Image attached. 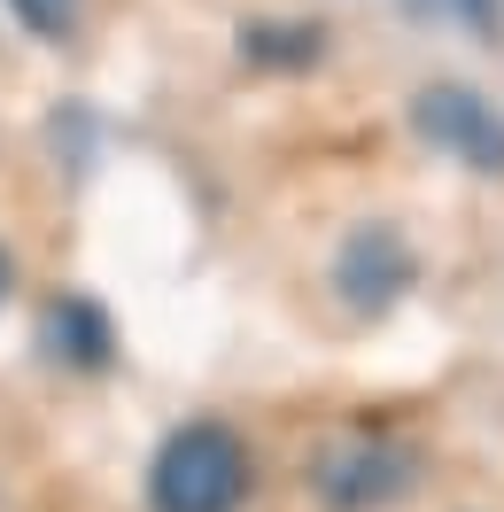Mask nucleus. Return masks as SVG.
<instances>
[{"instance_id":"1","label":"nucleus","mask_w":504,"mask_h":512,"mask_svg":"<svg viewBox=\"0 0 504 512\" xmlns=\"http://www.w3.org/2000/svg\"><path fill=\"white\" fill-rule=\"evenodd\" d=\"M249 481H256L249 443L225 419H187L148 458V512H241Z\"/></svg>"},{"instance_id":"2","label":"nucleus","mask_w":504,"mask_h":512,"mask_svg":"<svg viewBox=\"0 0 504 512\" xmlns=\"http://www.w3.org/2000/svg\"><path fill=\"white\" fill-rule=\"evenodd\" d=\"M411 481H419V450L396 443V435H373V427H365V435H342V443L311 466V489L334 512H388L396 497H411Z\"/></svg>"},{"instance_id":"3","label":"nucleus","mask_w":504,"mask_h":512,"mask_svg":"<svg viewBox=\"0 0 504 512\" xmlns=\"http://www.w3.org/2000/svg\"><path fill=\"white\" fill-rule=\"evenodd\" d=\"M411 125H419V140H435L442 156H458L466 171H489V179L504 171V109L489 94H473V86H450V78L419 86Z\"/></svg>"},{"instance_id":"4","label":"nucleus","mask_w":504,"mask_h":512,"mask_svg":"<svg viewBox=\"0 0 504 512\" xmlns=\"http://www.w3.org/2000/svg\"><path fill=\"white\" fill-rule=\"evenodd\" d=\"M334 288H342L349 311H388L411 288V241L396 225H357L334 256Z\"/></svg>"},{"instance_id":"5","label":"nucleus","mask_w":504,"mask_h":512,"mask_svg":"<svg viewBox=\"0 0 504 512\" xmlns=\"http://www.w3.org/2000/svg\"><path fill=\"white\" fill-rule=\"evenodd\" d=\"M47 350L94 373V365H109L117 334H109V319H101V303H86V295H63V303L47 311Z\"/></svg>"},{"instance_id":"6","label":"nucleus","mask_w":504,"mask_h":512,"mask_svg":"<svg viewBox=\"0 0 504 512\" xmlns=\"http://www.w3.org/2000/svg\"><path fill=\"white\" fill-rule=\"evenodd\" d=\"M318 47H326L318 24H249V32H241V55H249V63H272V70L318 63Z\"/></svg>"},{"instance_id":"7","label":"nucleus","mask_w":504,"mask_h":512,"mask_svg":"<svg viewBox=\"0 0 504 512\" xmlns=\"http://www.w3.org/2000/svg\"><path fill=\"white\" fill-rule=\"evenodd\" d=\"M8 8H16L24 32H39V39H70L78 16H86V0H8Z\"/></svg>"},{"instance_id":"8","label":"nucleus","mask_w":504,"mask_h":512,"mask_svg":"<svg viewBox=\"0 0 504 512\" xmlns=\"http://www.w3.org/2000/svg\"><path fill=\"white\" fill-rule=\"evenodd\" d=\"M0 295H8V256H0Z\"/></svg>"}]
</instances>
